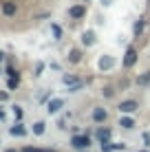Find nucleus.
<instances>
[{
  "instance_id": "20",
  "label": "nucleus",
  "mask_w": 150,
  "mask_h": 152,
  "mask_svg": "<svg viewBox=\"0 0 150 152\" xmlns=\"http://www.w3.org/2000/svg\"><path fill=\"white\" fill-rule=\"evenodd\" d=\"M13 115H15V119H22V108H20V106H13Z\"/></svg>"
},
{
  "instance_id": "25",
  "label": "nucleus",
  "mask_w": 150,
  "mask_h": 152,
  "mask_svg": "<svg viewBox=\"0 0 150 152\" xmlns=\"http://www.w3.org/2000/svg\"><path fill=\"white\" fill-rule=\"evenodd\" d=\"M102 4H104V7H110V4H113V0H102Z\"/></svg>"
},
{
  "instance_id": "2",
  "label": "nucleus",
  "mask_w": 150,
  "mask_h": 152,
  "mask_svg": "<svg viewBox=\"0 0 150 152\" xmlns=\"http://www.w3.org/2000/svg\"><path fill=\"white\" fill-rule=\"evenodd\" d=\"M69 15H71V18H73V20H80V18H84V15H86V7H84V4H73V7H71L69 9Z\"/></svg>"
},
{
  "instance_id": "14",
  "label": "nucleus",
  "mask_w": 150,
  "mask_h": 152,
  "mask_svg": "<svg viewBox=\"0 0 150 152\" xmlns=\"http://www.w3.org/2000/svg\"><path fill=\"white\" fill-rule=\"evenodd\" d=\"M80 60H82V51L73 49V51L69 53V62H71V64H75V62H80Z\"/></svg>"
},
{
  "instance_id": "24",
  "label": "nucleus",
  "mask_w": 150,
  "mask_h": 152,
  "mask_svg": "<svg viewBox=\"0 0 150 152\" xmlns=\"http://www.w3.org/2000/svg\"><path fill=\"white\" fill-rule=\"evenodd\" d=\"M49 97H51V93H44V95L40 97V102H49Z\"/></svg>"
},
{
  "instance_id": "9",
  "label": "nucleus",
  "mask_w": 150,
  "mask_h": 152,
  "mask_svg": "<svg viewBox=\"0 0 150 152\" xmlns=\"http://www.w3.org/2000/svg\"><path fill=\"white\" fill-rule=\"evenodd\" d=\"M9 132H11L13 137H24V134H27V128H24L22 124H15V126H11V130H9Z\"/></svg>"
},
{
  "instance_id": "19",
  "label": "nucleus",
  "mask_w": 150,
  "mask_h": 152,
  "mask_svg": "<svg viewBox=\"0 0 150 152\" xmlns=\"http://www.w3.org/2000/svg\"><path fill=\"white\" fill-rule=\"evenodd\" d=\"M7 75H9V77H18V80H20V73L15 71V69H11V66L7 69Z\"/></svg>"
},
{
  "instance_id": "10",
  "label": "nucleus",
  "mask_w": 150,
  "mask_h": 152,
  "mask_svg": "<svg viewBox=\"0 0 150 152\" xmlns=\"http://www.w3.org/2000/svg\"><path fill=\"white\" fill-rule=\"evenodd\" d=\"M62 108V99H53V102H49V106H46V110H49L51 115H55Z\"/></svg>"
},
{
  "instance_id": "3",
  "label": "nucleus",
  "mask_w": 150,
  "mask_h": 152,
  "mask_svg": "<svg viewBox=\"0 0 150 152\" xmlns=\"http://www.w3.org/2000/svg\"><path fill=\"white\" fill-rule=\"evenodd\" d=\"M135 62H137V51L130 46V49L126 51V57H124V66H126V69H130Z\"/></svg>"
},
{
  "instance_id": "22",
  "label": "nucleus",
  "mask_w": 150,
  "mask_h": 152,
  "mask_svg": "<svg viewBox=\"0 0 150 152\" xmlns=\"http://www.w3.org/2000/svg\"><path fill=\"white\" fill-rule=\"evenodd\" d=\"M113 93H115V91H113L110 86H108V88H104V97H113Z\"/></svg>"
},
{
  "instance_id": "23",
  "label": "nucleus",
  "mask_w": 150,
  "mask_h": 152,
  "mask_svg": "<svg viewBox=\"0 0 150 152\" xmlns=\"http://www.w3.org/2000/svg\"><path fill=\"white\" fill-rule=\"evenodd\" d=\"M143 143L150 145V132H143Z\"/></svg>"
},
{
  "instance_id": "21",
  "label": "nucleus",
  "mask_w": 150,
  "mask_h": 152,
  "mask_svg": "<svg viewBox=\"0 0 150 152\" xmlns=\"http://www.w3.org/2000/svg\"><path fill=\"white\" fill-rule=\"evenodd\" d=\"M22 152H53V150H38V148H24Z\"/></svg>"
},
{
  "instance_id": "12",
  "label": "nucleus",
  "mask_w": 150,
  "mask_h": 152,
  "mask_svg": "<svg viewBox=\"0 0 150 152\" xmlns=\"http://www.w3.org/2000/svg\"><path fill=\"white\" fill-rule=\"evenodd\" d=\"M82 42H84L86 46H91L93 42H95V31H86V33L82 35Z\"/></svg>"
},
{
  "instance_id": "1",
  "label": "nucleus",
  "mask_w": 150,
  "mask_h": 152,
  "mask_svg": "<svg viewBox=\"0 0 150 152\" xmlns=\"http://www.w3.org/2000/svg\"><path fill=\"white\" fill-rule=\"evenodd\" d=\"M71 145H73V148H77V150H84V148H89L91 145V137H86V134H80V137H75L71 139Z\"/></svg>"
},
{
  "instance_id": "7",
  "label": "nucleus",
  "mask_w": 150,
  "mask_h": 152,
  "mask_svg": "<svg viewBox=\"0 0 150 152\" xmlns=\"http://www.w3.org/2000/svg\"><path fill=\"white\" fill-rule=\"evenodd\" d=\"M119 110H121V113H132V110H137V102H135V99H130V102H121V104H119Z\"/></svg>"
},
{
  "instance_id": "27",
  "label": "nucleus",
  "mask_w": 150,
  "mask_h": 152,
  "mask_svg": "<svg viewBox=\"0 0 150 152\" xmlns=\"http://www.w3.org/2000/svg\"><path fill=\"white\" fill-rule=\"evenodd\" d=\"M0 119H4V110H2V108H0Z\"/></svg>"
},
{
  "instance_id": "8",
  "label": "nucleus",
  "mask_w": 150,
  "mask_h": 152,
  "mask_svg": "<svg viewBox=\"0 0 150 152\" xmlns=\"http://www.w3.org/2000/svg\"><path fill=\"white\" fill-rule=\"evenodd\" d=\"M15 11H18L15 2H4V4H2V13L9 15V18H11V15H15Z\"/></svg>"
},
{
  "instance_id": "5",
  "label": "nucleus",
  "mask_w": 150,
  "mask_h": 152,
  "mask_svg": "<svg viewBox=\"0 0 150 152\" xmlns=\"http://www.w3.org/2000/svg\"><path fill=\"white\" fill-rule=\"evenodd\" d=\"M95 139L100 141V143H106V141H110V130L108 128H100L95 132Z\"/></svg>"
},
{
  "instance_id": "16",
  "label": "nucleus",
  "mask_w": 150,
  "mask_h": 152,
  "mask_svg": "<svg viewBox=\"0 0 150 152\" xmlns=\"http://www.w3.org/2000/svg\"><path fill=\"white\" fill-rule=\"evenodd\" d=\"M119 126H121V128H135V119H130V117H121Z\"/></svg>"
},
{
  "instance_id": "29",
  "label": "nucleus",
  "mask_w": 150,
  "mask_h": 152,
  "mask_svg": "<svg viewBox=\"0 0 150 152\" xmlns=\"http://www.w3.org/2000/svg\"><path fill=\"white\" fill-rule=\"evenodd\" d=\"M7 152H15V150H7Z\"/></svg>"
},
{
  "instance_id": "15",
  "label": "nucleus",
  "mask_w": 150,
  "mask_h": 152,
  "mask_svg": "<svg viewBox=\"0 0 150 152\" xmlns=\"http://www.w3.org/2000/svg\"><path fill=\"white\" fill-rule=\"evenodd\" d=\"M51 31H53V38H55V40H62L64 31H62V27H60V24H51Z\"/></svg>"
},
{
  "instance_id": "13",
  "label": "nucleus",
  "mask_w": 150,
  "mask_h": 152,
  "mask_svg": "<svg viewBox=\"0 0 150 152\" xmlns=\"http://www.w3.org/2000/svg\"><path fill=\"white\" fill-rule=\"evenodd\" d=\"M146 84H150V71L148 73H141V75L137 77V86H146Z\"/></svg>"
},
{
  "instance_id": "6",
  "label": "nucleus",
  "mask_w": 150,
  "mask_h": 152,
  "mask_svg": "<svg viewBox=\"0 0 150 152\" xmlns=\"http://www.w3.org/2000/svg\"><path fill=\"white\" fill-rule=\"evenodd\" d=\"M115 150H124V143H113V141L102 143V152H115Z\"/></svg>"
},
{
  "instance_id": "4",
  "label": "nucleus",
  "mask_w": 150,
  "mask_h": 152,
  "mask_svg": "<svg viewBox=\"0 0 150 152\" xmlns=\"http://www.w3.org/2000/svg\"><path fill=\"white\" fill-rule=\"evenodd\" d=\"M115 66V60H113L110 55H102V60H100V71H108V69H113Z\"/></svg>"
},
{
  "instance_id": "17",
  "label": "nucleus",
  "mask_w": 150,
  "mask_h": 152,
  "mask_svg": "<svg viewBox=\"0 0 150 152\" xmlns=\"http://www.w3.org/2000/svg\"><path fill=\"white\" fill-rule=\"evenodd\" d=\"M143 24H146L143 20H137V22H135V31H132V33H135V38H139V35H141V31H143Z\"/></svg>"
},
{
  "instance_id": "26",
  "label": "nucleus",
  "mask_w": 150,
  "mask_h": 152,
  "mask_svg": "<svg viewBox=\"0 0 150 152\" xmlns=\"http://www.w3.org/2000/svg\"><path fill=\"white\" fill-rule=\"evenodd\" d=\"M0 99H9V95L7 93H0Z\"/></svg>"
},
{
  "instance_id": "28",
  "label": "nucleus",
  "mask_w": 150,
  "mask_h": 152,
  "mask_svg": "<svg viewBox=\"0 0 150 152\" xmlns=\"http://www.w3.org/2000/svg\"><path fill=\"white\" fill-rule=\"evenodd\" d=\"M4 60V53H2V51H0V62H2Z\"/></svg>"
},
{
  "instance_id": "30",
  "label": "nucleus",
  "mask_w": 150,
  "mask_h": 152,
  "mask_svg": "<svg viewBox=\"0 0 150 152\" xmlns=\"http://www.w3.org/2000/svg\"><path fill=\"white\" fill-rule=\"evenodd\" d=\"M82 2H89V0H82Z\"/></svg>"
},
{
  "instance_id": "11",
  "label": "nucleus",
  "mask_w": 150,
  "mask_h": 152,
  "mask_svg": "<svg viewBox=\"0 0 150 152\" xmlns=\"http://www.w3.org/2000/svg\"><path fill=\"white\" fill-rule=\"evenodd\" d=\"M106 110H104V108H95V110H93V119H95V121H104V119H106Z\"/></svg>"
},
{
  "instance_id": "18",
  "label": "nucleus",
  "mask_w": 150,
  "mask_h": 152,
  "mask_svg": "<svg viewBox=\"0 0 150 152\" xmlns=\"http://www.w3.org/2000/svg\"><path fill=\"white\" fill-rule=\"evenodd\" d=\"M33 134H38V137H40V134H44V124L42 121H38L33 126Z\"/></svg>"
}]
</instances>
